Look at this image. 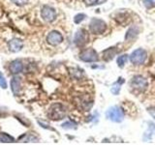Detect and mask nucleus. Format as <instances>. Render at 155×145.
I'll use <instances>...</instances> for the list:
<instances>
[{
	"instance_id": "obj_1",
	"label": "nucleus",
	"mask_w": 155,
	"mask_h": 145,
	"mask_svg": "<svg viewBox=\"0 0 155 145\" xmlns=\"http://www.w3.org/2000/svg\"><path fill=\"white\" fill-rule=\"evenodd\" d=\"M66 108L65 106L61 104H53L50 106L48 110V118L53 121L62 120L66 116Z\"/></svg>"
},
{
	"instance_id": "obj_2",
	"label": "nucleus",
	"mask_w": 155,
	"mask_h": 145,
	"mask_svg": "<svg viewBox=\"0 0 155 145\" xmlns=\"http://www.w3.org/2000/svg\"><path fill=\"white\" fill-rule=\"evenodd\" d=\"M106 115H107V117H108V119H110V121H113V122H115V123H120L124 117L123 111L119 106H111V108H110L107 110Z\"/></svg>"
},
{
	"instance_id": "obj_3",
	"label": "nucleus",
	"mask_w": 155,
	"mask_h": 145,
	"mask_svg": "<svg viewBox=\"0 0 155 145\" xmlns=\"http://www.w3.org/2000/svg\"><path fill=\"white\" fill-rule=\"evenodd\" d=\"M107 24L104 21L99 18H92L89 23V30L92 34H102L106 31Z\"/></svg>"
},
{
	"instance_id": "obj_4",
	"label": "nucleus",
	"mask_w": 155,
	"mask_h": 145,
	"mask_svg": "<svg viewBox=\"0 0 155 145\" xmlns=\"http://www.w3.org/2000/svg\"><path fill=\"white\" fill-rule=\"evenodd\" d=\"M147 60V51L143 48L134 50L130 55V61L134 65H142Z\"/></svg>"
},
{
	"instance_id": "obj_5",
	"label": "nucleus",
	"mask_w": 155,
	"mask_h": 145,
	"mask_svg": "<svg viewBox=\"0 0 155 145\" xmlns=\"http://www.w3.org/2000/svg\"><path fill=\"white\" fill-rule=\"evenodd\" d=\"M80 59L84 62H96L98 61V53L93 48H87L80 53Z\"/></svg>"
},
{
	"instance_id": "obj_6",
	"label": "nucleus",
	"mask_w": 155,
	"mask_h": 145,
	"mask_svg": "<svg viewBox=\"0 0 155 145\" xmlns=\"http://www.w3.org/2000/svg\"><path fill=\"white\" fill-rule=\"evenodd\" d=\"M41 17L47 22H52L56 18V11L50 6H43L41 10Z\"/></svg>"
},
{
	"instance_id": "obj_7",
	"label": "nucleus",
	"mask_w": 155,
	"mask_h": 145,
	"mask_svg": "<svg viewBox=\"0 0 155 145\" xmlns=\"http://www.w3.org/2000/svg\"><path fill=\"white\" fill-rule=\"evenodd\" d=\"M87 42H88V34H87L84 29H79L74 37V43L76 44V46L84 47Z\"/></svg>"
},
{
	"instance_id": "obj_8",
	"label": "nucleus",
	"mask_w": 155,
	"mask_h": 145,
	"mask_svg": "<svg viewBox=\"0 0 155 145\" xmlns=\"http://www.w3.org/2000/svg\"><path fill=\"white\" fill-rule=\"evenodd\" d=\"M131 86L134 89H137L140 91H143L147 87V81L142 76H136L131 80Z\"/></svg>"
},
{
	"instance_id": "obj_9",
	"label": "nucleus",
	"mask_w": 155,
	"mask_h": 145,
	"mask_svg": "<svg viewBox=\"0 0 155 145\" xmlns=\"http://www.w3.org/2000/svg\"><path fill=\"white\" fill-rule=\"evenodd\" d=\"M47 42L51 46H58L63 42V36L58 31H51L47 36Z\"/></svg>"
},
{
	"instance_id": "obj_10",
	"label": "nucleus",
	"mask_w": 155,
	"mask_h": 145,
	"mask_svg": "<svg viewBox=\"0 0 155 145\" xmlns=\"http://www.w3.org/2000/svg\"><path fill=\"white\" fill-rule=\"evenodd\" d=\"M8 47L11 52H18L23 47V42L21 39H13L8 43Z\"/></svg>"
},
{
	"instance_id": "obj_11",
	"label": "nucleus",
	"mask_w": 155,
	"mask_h": 145,
	"mask_svg": "<svg viewBox=\"0 0 155 145\" xmlns=\"http://www.w3.org/2000/svg\"><path fill=\"white\" fill-rule=\"evenodd\" d=\"M9 71L12 75H18L23 71V63L21 60H14L9 66Z\"/></svg>"
},
{
	"instance_id": "obj_12",
	"label": "nucleus",
	"mask_w": 155,
	"mask_h": 145,
	"mask_svg": "<svg viewBox=\"0 0 155 145\" xmlns=\"http://www.w3.org/2000/svg\"><path fill=\"white\" fill-rule=\"evenodd\" d=\"M21 89V80L19 77L15 76L11 80V90L15 95H18Z\"/></svg>"
},
{
	"instance_id": "obj_13",
	"label": "nucleus",
	"mask_w": 155,
	"mask_h": 145,
	"mask_svg": "<svg viewBox=\"0 0 155 145\" xmlns=\"http://www.w3.org/2000/svg\"><path fill=\"white\" fill-rule=\"evenodd\" d=\"M116 54V50L115 47H110L108 50H106L103 52V55H104V60L106 61H110L114 57V55Z\"/></svg>"
},
{
	"instance_id": "obj_14",
	"label": "nucleus",
	"mask_w": 155,
	"mask_h": 145,
	"mask_svg": "<svg viewBox=\"0 0 155 145\" xmlns=\"http://www.w3.org/2000/svg\"><path fill=\"white\" fill-rule=\"evenodd\" d=\"M124 82V79H119V80L117 82H115V83L111 87V93L114 95H118L119 94V91H120V83H123Z\"/></svg>"
},
{
	"instance_id": "obj_15",
	"label": "nucleus",
	"mask_w": 155,
	"mask_h": 145,
	"mask_svg": "<svg viewBox=\"0 0 155 145\" xmlns=\"http://www.w3.org/2000/svg\"><path fill=\"white\" fill-rule=\"evenodd\" d=\"M15 139L14 137H10V135L6 133H0V142H4V143H10V142H14Z\"/></svg>"
},
{
	"instance_id": "obj_16",
	"label": "nucleus",
	"mask_w": 155,
	"mask_h": 145,
	"mask_svg": "<svg viewBox=\"0 0 155 145\" xmlns=\"http://www.w3.org/2000/svg\"><path fill=\"white\" fill-rule=\"evenodd\" d=\"M138 34V30L136 27H131L129 30L127 31V34H126V40H131V39L135 38L136 36H137Z\"/></svg>"
},
{
	"instance_id": "obj_17",
	"label": "nucleus",
	"mask_w": 155,
	"mask_h": 145,
	"mask_svg": "<svg viewBox=\"0 0 155 145\" xmlns=\"http://www.w3.org/2000/svg\"><path fill=\"white\" fill-rule=\"evenodd\" d=\"M128 60V55L127 54H123V55H120L117 58V65L119 68H123L124 65L126 64V62Z\"/></svg>"
},
{
	"instance_id": "obj_18",
	"label": "nucleus",
	"mask_w": 155,
	"mask_h": 145,
	"mask_svg": "<svg viewBox=\"0 0 155 145\" xmlns=\"http://www.w3.org/2000/svg\"><path fill=\"white\" fill-rule=\"evenodd\" d=\"M0 87L3 89H7V87H8L7 80L5 79V76L2 75V72H0Z\"/></svg>"
},
{
	"instance_id": "obj_19",
	"label": "nucleus",
	"mask_w": 155,
	"mask_h": 145,
	"mask_svg": "<svg viewBox=\"0 0 155 145\" xmlns=\"http://www.w3.org/2000/svg\"><path fill=\"white\" fill-rule=\"evenodd\" d=\"M86 18V16L84 14H78L77 16L74 18V21H75V23H77V24H79V23H81L84 19Z\"/></svg>"
},
{
	"instance_id": "obj_20",
	"label": "nucleus",
	"mask_w": 155,
	"mask_h": 145,
	"mask_svg": "<svg viewBox=\"0 0 155 145\" xmlns=\"http://www.w3.org/2000/svg\"><path fill=\"white\" fill-rule=\"evenodd\" d=\"M62 128L63 129H75L76 124L71 122V121H68V122H65L64 124H62Z\"/></svg>"
},
{
	"instance_id": "obj_21",
	"label": "nucleus",
	"mask_w": 155,
	"mask_h": 145,
	"mask_svg": "<svg viewBox=\"0 0 155 145\" xmlns=\"http://www.w3.org/2000/svg\"><path fill=\"white\" fill-rule=\"evenodd\" d=\"M11 1L14 4L18 5V6H24V5L28 3V0H11Z\"/></svg>"
},
{
	"instance_id": "obj_22",
	"label": "nucleus",
	"mask_w": 155,
	"mask_h": 145,
	"mask_svg": "<svg viewBox=\"0 0 155 145\" xmlns=\"http://www.w3.org/2000/svg\"><path fill=\"white\" fill-rule=\"evenodd\" d=\"M143 3L145 5V7L147 8H151L155 6V0H143Z\"/></svg>"
},
{
	"instance_id": "obj_23",
	"label": "nucleus",
	"mask_w": 155,
	"mask_h": 145,
	"mask_svg": "<svg viewBox=\"0 0 155 145\" xmlns=\"http://www.w3.org/2000/svg\"><path fill=\"white\" fill-rule=\"evenodd\" d=\"M85 5H87V6H93V5H96L100 3L99 0H84Z\"/></svg>"
},
{
	"instance_id": "obj_24",
	"label": "nucleus",
	"mask_w": 155,
	"mask_h": 145,
	"mask_svg": "<svg viewBox=\"0 0 155 145\" xmlns=\"http://www.w3.org/2000/svg\"><path fill=\"white\" fill-rule=\"evenodd\" d=\"M38 123H39V125H40L41 127H43V128H45V129H50V130H53V129H52V128H51L50 126H48L47 124H45V123L43 122V121H40V120H38Z\"/></svg>"
}]
</instances>
